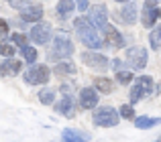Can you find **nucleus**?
<instances>
[{
    "mask_svg": "<svg viewBox=\"0 0 161 142\" xmlns=\"http://www.w3.org/2000/svg\"><path fill=\"white\" fill-rule=\"evenodd\" d=\"M145 95H149V94L145 91V87H143L141 83L135 81L133 87H130V104H133V106H135V104H139L143 98H145Z\"/></svg>",
    "mask_w": 161,
    "mask_h": 142,
    "instance_id": "aec40b11",
    "label": "nucleus"
},
{
    "mask_svg": "<svg viewBox=\"0 0 161 142\" xmlns=\"http://www.w3.org/2000/svg\"><path fill=\"white\" fill-rule=\"evenodd\" d=\"M10 41H12V45H16V47H20V49H23L25 45H29V37L23 35V33H12Z\"/></svg>",
    "mask_w": 161,
    "mask_h": 142,
    "instance_id": "bb28decb",
    "label": "nucleus"
},
{
    "mask_svg": "<svg viewBox=\"0 0 161 142\" xmlns=\"http://www.w3.org/2000/svg\"><path fill=\"white\" fill-rule=\"evenodd\" d=\"M23 77H25V81L31 83V85H43V83L49 81L51 71L43 63H31L27 71H23Z\"/></svg>",
    "mask_w": 161,
    "mask_h": 142,
    "instance_id": "20e7f679",
    "label": "nucleus"
},
{
    "mask_svg": "<svg viewBox=\"0 0 161 142\" xmlns=\"http://www.w3.org/2000/svg\"><path fill=\"white\" fill-rule=\"evenodd\" d=\"M98 106V91L96 87H84L80 91V108L82 110H94Z\"/></svg>",
    "mask_w": 161,
    "mask_h": 142,
    "instance_id": "9b49d317",
    "label": "nucleus"
},
{
    "mask_svg": "<svg viewBox=\"0 0 161 142\" xmlns=\"http://www.w3.org/2000/svg\"><path fill=\"white\" fill-rule=\"evenodd\" d=\"M116 2H120V4H125V2H129V0H116Z\"/></svg>",
    "mask_w": 161,
    "mask_h": 142,
    "instance_id": "72a5a7b5",
    "label": "nucleus"
},
{
    "mask_svg": "<svg viewBox=\"0 0 161 142\" xmlns=\"http://www.w3.org/2000/svg\"><path fill=\"white\" fill-rule=\"evenodd\" d=\"M74 28H75V33H78V37H80V41H82L84 47L98 51V49L104 45V41L100 39V35H98V28L90 23L88 16H78V18L74 20Z\"/></svg>",
    "mask_w": 161,
    "mask_h": 142,
    "instance_id": "f257e3e1",
    "label": "nucleus"
},
{
    "mask_svg": "<svg viewBox=\"0 0 161 142\" xmlns=\"http://www.w3.org/2000/svg\"><path fill=\"white\" fill-rule=\"evenodd\" d=\"M86 140H90V136L74 130V128H65L61 132V142H86Z\"/></svg>",
    "mask_w": 161,
    "mask_h": 142,
    "instance_id": "f3484780",
    "label": "nucleus"
},
{
    "mask_svg": "<svg viewBox=\"0 0 161 142\" xmlns=\"http://www.w3.org/2000/svg\"><path fill=\"white\" fill-rule=\"evenodd\" d=\"M159 31H161V24H159Z\"/></svg>",
    "mask_w": 161,
    "mask_h": 142,
    "instance_id": "e433bc0d",
    "label": "nucleus"
},
{
    "mask_svg": "<svg viewBox=\"0 0 161 142\" xmlns=\"http://www.w3.org/2000/svg\"><path fill=\"white\" fill-rule=\"evenodd\" d=\"M59 89H61V94H63V95H69V94H71V85H67V83H63Z\"/></svg>",
    "mask_w": 161,
    "mask_h": 142,
    "instance_id": "473e14b6",
    "label": "nucleus"
},
{
    "mask_svg": "<svg viewBox=\"0 0 161 142\" xmlns=\"http://www.w3.org/2000/svg\"><path fill=\"white\" fill-rule=\"evenodd\" d=\"M118 114H120V118H125V120H135V108H133V104H122L120 110H118Z\"/></svg>",
    "mask_w": 161,
    "mask_h": 142,
    "instance_id": "393cba45",
    "label": "nucleus"
},
{
    "mask_svg": "<svg viewBox=\"0 0 161 142\" xmlns=\"http://www.w3.org/2000/svg\"><path fill=\"white\" fill-rule=\"evenodd\" d=\"M143 6L145 8H155V6H159V0H145Z\"/></svg>",
    "mask_w": 161,
    "mask_h": 142,
    "instance_id": "2f4dec72",
    "label": "nucleus"
},
{
    "mask_svg": "<svg viewBox=\"0 0 161 142\" xmlns=\"http://www.w3.org/2000/svg\"><path fill=\"white\" fill-rule=\"evenodd\" d=\"M94 87H96V91L108 95V94H112L114 83H112V79H108V77H96L94 79Z\"/></svg>",
    "mask_w": 161,
    "mask_h": 142,
    "instance_id": "6ab92c4d",
    "label": "nucleus"
},
{
    "mask_svg": "<svg viewBox=\"0 0 161 142\" xmlns=\"http://www.w3.org/2000/svg\"><path fill=\"white\" fill-rule=\"evenodd\" d=\"M110 65H112V69H114V71H122V69H126V65L122 63L120 59H114V61H112Z\"/></svg>",
    "mask_w": 161,
    "mask_h": 142,
    "instance_id": "7c9ffc66",
    "label": "nucleus"
},
{
    "mask_svg": "<svg viewBox=\"0 0 161 142\" xmlns=\"http://www.w3.org/2000/svg\"><path fill=\"white\" fill-rule=\"evenodd\" d=\"M39 102L45 104V106H51V104L55 102V89H51V87H43V89L39 91Z\"/></svg>",
    "mask_w": 161,
    "mask_h": 142,
    "instance_id": "5701e85b",
    "label": "nucleus"
},
{
    "mask_svg": "<svg viewBox=\"0 0 161 142\" xmlns=\"http://www.w3.org/2000/svg\"><path fill=\"white\" fill-rule=\"evenodd\" d=\"M82 63L88 65L90 69L102 71V69H106L108 65H110V61H108L106 55H102V53H98V51H94V49H90V51H84V53H82Z\"/></svg>",
    "mask_w": 161,
    "mask_h": 142,
    "instance_id": "423d86ee",
    "label": "nucleus"
},
{
    "mask_svg": "<svg viewBox=\"0 0 161 142\" xmlns=\"http://www.w3.org/2000/svg\"><path fill=\"white\" fill-rule=\"evenodd\" d=\"M135 126L139 130H149V128H155L161 124V118H149V116H135Z\"/></svg>",
    "mask_w": 161,
    "mask_h": 142,
    "instance_id": "a211bd4d",
    "label": "nucleus"
},
{
    "mask_svg": "<svg viewBox=\"0 0 161 142\" xmlns=\"http://www.w3.org/2000/svg\"><path fill=\"white\" fill-rule=\"evenodd\" d=\"M55 10H57L59 18L67 20L71 14H74V10H75V2H74V0H59L57 6H55Z\"/></svg>",
    "mask_w": 161,
    "mask_h": 142,
    "instance_id": "dca6fc26",
    "label": "nucleus"
},
{
    "mask_svg": "<svg viewBox=\"0 0 161 142\" xmlns=\"http://www.w3.org/2000/svg\"><path fill=\"white\" fill-rule=\"evenodd\" d=\"M20 53H23V59L27 61L29 65H31V63H37V57H39V53H37L35 47H31V45H25V47L20 49Z\"/></svg>",
    "mask_w": 161,
    "mask_h": 142,
    "instance_id": "4be33fe9",
    "label": "nucleus"
},
{
    "mask_svg": "<svg viewBox=\"0 0 161 142\" xmlns=\"http://www.w3.org/2000/svg\"><path fill=\"white\" fill-rule=\"evenodd\" d=\"M139 16V6L137 2H125V6L120 8V18L125 24H135Z\"/></svg>",
    "mask_w": 161,
    "mask_h": 142,
    "instance_id": "4468645a",
    "label": "nucleus"
},
{
    "mask_svg": "<svg viewBox=\"0 0 161 142\" xmlns=\"http://www.w3.org/2000/svg\"><path fill=\"white\" fill-rule=\"evenodd\" d=\"M20 71H23V63L19 59L6 57V61L0 63V75H19Z\"/></svg>",
    "mask_w": 161,
    "mask_h": 142,
    "instance_id": "2eb2a0df",
    "label": "nucleus"
},
{
    "mask_svg": "<svg viewBox=\"0 0 161 142\" xmlns=\"http://www.w3.org/2000/svg\"><path fill=\"white\" fill-rule=\"evenodd\" d=\"M0 55H4V57H12V55H14V45L0 43Z\"/></svg>",
    "mask_w": 161,
    "mask_h": 142,
    "instance_id": "cd10ccee",
    "label": "nucleus"
},
{
    "mask_svg": "<svg viewBox=\"0 0 161 142\" xmlns=\"http://www.w3.org/2000/svg\"><path fill=\"white\" fill-rule=\"evenodd\" d=\"M92 120H94V124L100 126V128H112V126H116V124L120 122V114L110 106H100V108L96 106Z\"/></svg>",
    "mask_w": 161,
    "mask_h": 142,
    "instance_id": "7ed1b4c3",
    "label": "nucleus"
},
{
    "mask_svg": "<svg viewBox=\"0 0 161 142\" xmlns=\"http://www.w3.org/2000/svg\"><path fill=\"white\" fill-rule=\"evenodd\" d=\"M8 35V20H4V18H0V37H6Z\"/></svg>",
    "mask_w": 161,
    "mask_h": 142,
    "instance_id": "c756f323",
    "label": "nucleus"
},
{
    "mask_svg": "<svg viewBox=\"0 0 161 142\" xmlns=\"http://www.w3.org/2000/svg\"><path fill=\"white\" fill-rule=\"evenodd\" d=\"M147 59H149V55H147L145 47H130L129 51H126V65H129L130 69H135V71L145 69L147 67Z\"/></svg>",
    "mask_w": 161,
    "mask_h": 142,
    "instance_id": "39448f33",
    "label": "nucleus"
},
{
    "mask_svg": "<svg viewBox=\"0 0 161 142\" xmlns=\"http://www.w3.org/2000/svg\"><path fill=\"white\" fill-rule=\"evenodd\" d=\"M149 43H151V49H155V51H157V49H161V31H159V27L151 31Z\"/></svg>",
    "mask_w": 161,
    "mask_h": 142,
    "instance_id": "a878e982",
    "label": "nucleus"
},
{
    "mask_svg": "<svg viewBox=\"0 0 161 142\" xmlns=\"http://www.w3.org/2000/svg\"><path fill=\"white\" fill-rule=\"evenodd\" d=\"M102 33H104V39H106V45H110V47H114V49H122V47H125L126 39L116 31V27H112L110 23L104 24Z\"/></svg>",
    "mask_w": 161,
    "mask_h": 142,
    "instance_id": "9d476101",
    "label": "nucleus"
},
{
    "mask_svg": "<svg viewBox=\"0 0 161 142\" xmlns=\"http://www.w3.org/2000/svg\"><path fill=\"white\" fill-rule=\"evenodd\" d=\"M155 142H161V136H159V138H157V140H155Z\"/></svg>",
    "mask_w": 161,
    "mask_h": 142,
    "instance_id": "f704fd0d",
    "label": "nucleus"
},
{
    "mask_svg": "<svg viewBox=\"0 0 161 142\" xmlns=\"http://www.w3.org/2000/svg\"><path fill=\"white\" fill-rule=\"evenodd\" d=\"M53 110L57 112V114L65 116V118H74L75 116V104H74V99H71L69 95H63L57 104H53Z\"/></svg>",
    "mask_w": 161,
    "mask_h": 142,
    "instance_id": "f8f14e48",
    "label": "nucleus"
},
{
    "mask_svg": "<svg viewBox=\"0 0 161 142\" xmlns=\"http://www.w3.org/2000/svg\"><path fill=\"white\" fill-rule=\"evenodd\" d=\"M6 2H14V0H6Z\"/></svg>",
    "mask_w": 161,
    "mask_h": 142,
    "instance_id": "c9c22d12",
    "label": "nucleus"
},
{
    "mask_svg": "<svg viewBox=\"0 0 161 142\" xmlns=\"http://www.w3.org/2000/svg\"><path fill=\"white\" fill-rule=\"evenodd\" d=\"M75 2V8H78L80 12H86L88 8H90V2H88V0H74Z\"/></svg>",
    "mask_w": 161,
    "mask_h": 142,
    "instance_id": "c85d7f7f",
    "label": "nucleus"
},
{
    "mask_svg": "<svg viewBox=\"0 0 161 142\" xmlns=\"http://www.w3.org/2000/svg\"><path fill=\"white\" fill-rule=\"evenodd\" d=\"M49 39H51V24L45 23V20L35 23V27L29 33V41H33L35 45H47Z\"/></svg>",
    "mask_w": 161,
    "mask_h": 142,
    "instance_id": "0eeeda50",
    "label": "nucleus"
},
{
    "mask_svg": "<svg viewBox=\"0 0 161 142\" xmlns=\"http://www.w3.org/2000/svg\"><path fill=\"white\" fill-rule=\"evenodd\" d=\"M116 81L120 83V85H129V83H133V71H129V69L116 71Z\"/></svg>",
    "mask_w": 161,
    "mask_h": 142,
    "instance_id": "b1692460",
    "label": "nucleus"
},
{
    "mask_svg": "<svg viewBox=\"0 0 161 142\" xmlns=\"http://www.w3.org/2000/svg\"><path fill=\"white\" fill-rule=\"evenodd\" d=\"M88 10H90V16H88L90 23L94 24L96 28L102 31L104 24L108 23V10H106V6H104V4H94V6H90Z\"/></svg>",
    "mask_w": 161,
    "mask_h": 142,
    "instance_id": "1a4fd4ad",
    "label": "nucleus"
},
{
    "mask_svg": "<svg viewBox=\"0 0 161 142\" xmlns=\"http://www.w3.org/2000/svg\"><path fill=\"white\" fill-rule=\"evenodd\" d=\"M75 47L74 43H71V39L65 35V33H57V35L53 37V47L51 51H49L47 59L49 61H57V59H69L71 55H74Z\"/></svg>",
    "mask_w": 161,
    "mask_h": 142,
    "instance_id": "f03ea898",
    "label": "nucleus"
},
{
    "mask_svg": "<svg viewBox=\"0 0 161 142\" xmlns=\"http://www.w3.org/2000/svg\"><path fill=\"white\" fill-rule=\"evenodd\" d=\"M161 18V8L155 6V8H145L143 6V12H141V23L145 28H153L155 23Z\"/></svg>",
    "mask_w": 161,
    "mask_h": 142,
    "instance_id": "ddd939ff",
    "label": "nucleus"
},
{
    "mask_svg": "<svg viewBox=\"0 0 161 142\" xmlns=\"http://www.w3.org/2000/svg\"><path fill=\"white\" fill-rule=\"evenodd\" d=\"M75 71H78V69H75V65L71 63L69 59H65V61H61V63L55 65V73H57V75H74Z\"/></svg>",
    "mask_w": 161,
    "mask_h": 142,
    "instance_id": "412c9836",
    "label": "nucleus"
},
{
    "mask_svg": "<svg viewBox=\"0 0 161 142\" xmlns=\"http://www.w3.org/2000/svg\"><path fill=\"white\" fill-rule=\"evenodd\" d=\"M19 16L23 18V23H39V20L43 18V6L29 2L27 6H23L19 10Z\"/></svg>",
    "mask_w": 161,
    "mask_h": 142,
    "instance_id": "6e6552de",
    "label": "nucleus"
}]
</instances>
